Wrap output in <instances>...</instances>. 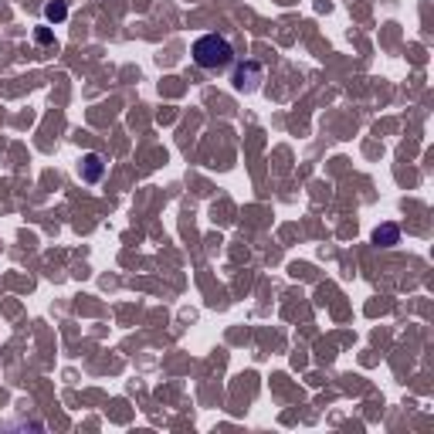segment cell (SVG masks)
<instances>
[{"label": "cell", "mask_w": 434, "mask_h": 434, "mask_svg": "<svg viewBox=\"0 0 434 434\" xmlns=\"http://www.w3.org/2000/svg\"><path fill=\"white\" fill-rule=\"evenodd\" d=\"M231 58H234V51L221 34H204V38L194 41V65H197V68L217 72V68H228Z\"/></svg>", "instance_id": "obj_1"}, {"label": "cell", "mask_w": 434, "mask_h": 434, "mask_svg": "<svg viewBox=\"0 0 434 434\" xmlns=\"http://www.w3.org/2000/svg\"><path fill=\"white\" fill-rule=\"evenodd\" d=\"M78 173H82V180H85V184H99V180H102V173H106L102 156H99V153H85V156H82V167H78Z\"/></svg>", "instance_id": "obj_3"}, {"label": "cell", "mask_w": 434, "mask_h": 434, "mask_svg": "<svg viewBox=\"0 0 434 434\" xmlns=\"http://www.w3.org/2000/svg\"><path fill=\"white\" fill-rule=\"evenodd\" d=\"M397 238H401L397 224H384V228H377V231H373V241H377V245H384V248L397 245Z\"/></svg>", "instance_id": "obj_4"}, {"label": "cell", "mask_w": 434, "mask_h": 434, "mask_svg": "<svg viewBox=\"0 0 434 434\" xmlns=\"http://www.w3.org/2000/svg\"><path fill=\"white\" fill-rule=\"evenodd\" d=\"M262 75H265V68L258 62L238 65V72H234V89H238V92H255L258 82H262Z\"/></svg>", "instance_id": "obj_2"}, {"label": "cell", "mask_w": 434, "mask_h": 434, "mask_svg": "<svg viewBox=\"0 0 434 434\" xmlns=\"http://www.w3.org/2000/svg\"><path fill=\"white\" fill-rule=\"evenodd\" d=\"M34 41H38V45H51V41H55V34L48 31V28H38V34H34Z\"/></svg>", "instance_id": "obj_6"}, {"label": "cell", "mask_w": 434, "mask_h": 434, "mask_svg": "<svg viewBox=\"0 0 434 434\" xmlns=\"http://www.w3.org/2000/svg\"><path fill=\"white\" fill-rule=\"evenodd\" d=\"M45 17L48 21H55V24H62L65 17H68V7H65L62 0H51V4L45 7Z\"/></svg>", "instance_id": "obj_5"}]
</instances>
